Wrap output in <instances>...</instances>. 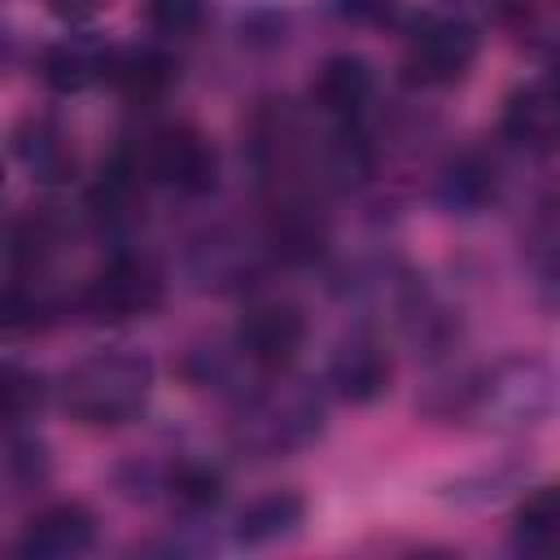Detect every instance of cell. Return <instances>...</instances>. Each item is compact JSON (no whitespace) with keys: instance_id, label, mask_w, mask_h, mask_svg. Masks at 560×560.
Instances as JSON below:
<instances>
[{"instance_id":"6da1fadb","label":"cell","mask_w":560,"mask_h":560,"mask_svg":"<svg viewBox=\"0 0 560 560\" xmlns=\"http://www.w3.org/2000/svg\"><path fill=\"white\" fill-rule=\"evenodd\" d=\"M153 389V363L144 354L127 350H101L83 363H74L61 381V402L79 424H127L136 411H144Z\"/></svg>"},{"instance_id":"7a4b0ae2","label":"cell","mask_w":560,"mask_h":560,"mask_svg":"<svg viewBox=\"0 0 560 560\" xmlns=\"http://www.w3.org/2000/svg\"><path fill=\"white\" fill-rule=\"evenodd\" d=\"M118 162L131 166L144 184H166L179 192H206L214 184V171H219L210 140L184 122H158V127L140 131L118 153Z\"/></svg>"},{"instance_id":"3957f363","label":"cell","mask_w":560,"mask_h":560,"mask_svg":"<svg viewBox=\"0 0 560 560\" xmlns=\"http://www.w3.org/2000/svg\"><path fill=\"white\" fill-rule=\"evenodd\" d=\"M477 61V31L464 18H424L402 52V79L416 88H451Z\"/></svg>"},{"instance_id":"277c9868","label":"cell","mask_w":560,"mask_h":560,"mask_svg":"<svg viewBox=\"0 0 560 560\" xmlns=\"http://www.w3.org/2000/svg\"><path fill=\"white\" fill-rule=\"evenodd\" d=\"M162 293H166V284H162L153 262H144V258H114V262H105L88 280L83 311L92 319H101V324H127V319H140V315L158 311Z\"/></svg>"},{"instance_id":"5b68a950","label":"cell","mask_w":560,"mask_h":560,"mask_svg":"<svg viewBox=\"0 0 560 560\" xmlns=\"http://www.w3.org/2000/svg\"><path fill=\"white\" fill-rule=\"evenodd\" d=\"M306 341V319L293 302H249L236 324V350L258 372H284Z\"/></svg>"},{"instance_id":"8992f818","label":"cell","mask_w":560,"mask_h":560,"mask_svg":"<svg viewBox=\"0 0 560 560\" xmlns=\"http://www.w3.org/2000/svg\"><path fill=\"white\" fill-rule=\"evenodd\" d=\"M92 538H96V521L83 503H48L26 521L18 551L35 560H70V556H83Z\"/></svg>"},{"instance_id":"52a82bcc","label":"cell","mask_w":560,"mask_h":560,"mask_svg":"<svg viewBox=\"0 0 560 560\" xmlns=\"http://www.w3.org/2000/svg\"><path fill=\"white\" fill-rule=\"evenodd\" d=\"M13 149H18L22 166L31 171V179H39V184H66V179H74V166H79L74 140H70V131L57 118H48V114L22 118L18 131H13Z\"/></svg>"},{"instance_id":"ba28073f","label":"cell","mask_w":560,"mask_h":560,"mask_svg":"<svg viewBox=\"0 0 560 560\" xmlns=\"http://www.w3.org/2000/svg\"><path fill=\"white\" fill-rule=\"evenodd\" d=\"M372 92H376L372 66H368L363 57H350V52L328 57L324 70H319V79H315V88H311L315 105H319L328 118H341V122L359 118L363 105L372 101Z\"/></svg>"},{"instance_id":"9c48e42d","label":"cell","mask_w":560,"mask_h":560,"mask_svg":"<svg viewBox=\"0 0 560 560\" xmlns=\"http://www.w3.org/2000/svg\"><path fill=\"white\" fill-rule=\"evenodd\" d=\"M105 79L118 88V96H127L131 105H153L162 101L175 79H179V66L158 52V48H127V52H109V70Z\"/></svg>"},{"instance_id":"30bf717a","label":"cell","mask_w":560,"mask_h":560,"mask_svg":"<svg viewBox=\"0 0 560 560\" xmlns=\"http://www.w3.org/2000/svg\"><path fill=\"white\" fill-rule=\"evenodd\" d=\"M556 92L547 79H534L516 88L503 105V136L525 144V149H547L556 140Z\"/></svg>"},{"instance_id":"8fae6325","label":"cell","mask_w":560,"mask_h":560,"mask_svg":"<svg viewBox=\"0 0 560 560\" xmlns=\"http://www.w3.org/2000/svg\"><path fill=\"white\" fill-rule=\"evenodd\" d=\"M332 385L341 398L350 402H372L385 394L389 385V354L381 350V341L372 337H354L337 350L332 359Z\"/></svg>"},{"instance_id":"7c38bea8","label":"cell","mask_w":560,"mask_h":560,"mask_svg":"<svg viewBox=\"0 0 560 560\" xmlns=\"http://www.w3.org/2000/svg\"><path fill=\"white\" fill-rule=\"evenodd\" d=\"M105 70H109V48L92 39H61V44H48L39 57V79L52 92H83L88 83L105 79Z\"/></svg>"},{"instance_id":"4fadbf2b","label":"cell","mask_w":560,"mask_h":560,"mask_svg":"<svg viewBox=\"0 0 560 560\" xmlns=\"http://www.w3.org/2000/svg\"><path fill=\"white\" fill-rule=\"evenodd\" d=\"M140 210H144V179L114 158V166L88 192V214L96 219V228L122 232V228H131L140 219Z\"/></svg>"},{"instance_id":"5bb4252c","label":"cell","mask_w":560,"mask_h":560,"mask_svg":"<svg viewBox=\"0 0 560 560\" xmlns=\"http://www.w3.org/2000/svg\"><path fill=\"white\" fill-rule=\"evenodd\" d=\"M267 241H271V249H276L284 262H311V258L324 249L328 228H324V219H319L306 201L284 197V201H276V210H271Z\"/></svg>"},{"instance_id":"9a60e30c","label":"cell","mask_w":560,"mask_h":560,"mask_svg":"<svg viewBox=\"0 0 560 560\" xmlns=\"http://www.w3.org/2000/svg\"><path fill=\"white\" fill-rule=\"evenodd\" d=\"M61 241H66L61 223H57L52 214L35 210V214L9 223V232H4V258H9V267H13L18 276L31 280V276H44V271H48V262H52L57 249H61Z\"/></svg>"},{"instance_id":"2e32d148","label":"cell","mask_w":560,"mask_h":560,"mask_svg":"<svg viewBox=\"0 0 560 560\" xmlns=\"http://www.w3.org/2000/svg\"><path fill=\"white\" fill-rule=\"evenodd\" d=\"M302 516H306V508H302V499L298 494H262V499H254L241 516H236V538L245 542V547H267V542H280V538H289L298 525H302Z\"/></svg>"},{"instance_id":"e0dca14e","label":"cell","mask_w":560,"mask_h":560,"mask_svg":"<svg viewBox=\"0 0 560 560\" xmlns=\"http://www.w3.org/2000/svg\"><path fill=\"white\" fill-rule=\"evenodd\" d=\"M556 534H560V494L556 486H538L516 508V542L525 551H551Z\"/></svg>"},{"instance_id":"ac0fdd59","label":"cell","mask_w":560,"mask_h":560,"mask_svg":"<svg viewBox=\"0 0 560 560\" xmlns=\"http://www.w3.org/2000/svg\"><path fill=\"white\" fill-rule=\"evenodd\" d=\"M494 192V166L481 158H464L446 171V201L451 206H481Z\"/></svg>"},{"instance_id":"d6986e66","label":"cell","mask_w":560,"mask_h":560,"mask_svg":"<svg viewBox=\"0 0 560 560\" xmlns=\"http://www.w3.org/2000/svg\"><path fill=\"white\" fill-rule=\"evenodd\" d=\"M149 22L166 39H188L206 26V0H149Z\"/></svg>"},{"instance_id":"ffe728a7","label":"cell","mask_w":560,"mask_h":560,"mask_svg":"<svg viewBox=\"0 0 560 560\" xmlns=\"http://www.w3.org/2000/svg\"><path fill=\"white\" fill-rule=\"evenodd\" d=\"M171 494H175V503H184V508H214L219 494H223V481H219V472H210V468H201V464H184V468L171 477Z\"/></svg>"},{"instance_id":"44dd1931","label":"cell","mask_w":560,"mask_h":560,"mask_svg":"<svg viewBox=\"0 0 560 560\" xmlns=\"http://www.w3.org/2000/svg\"><path fill=\"white\" fill-rule=\"evenodd\" d=\"M44 389H39V376L22 372V368H0V416L9 420H22L39 407Z\"/></svg>"},{"instance_id":"7402d4cb","label":"cell","mask_w":560,"mask_h":560,"mask_svg":"<svg viewBox=\"0 0 560 560\" xmlns=\"http://www.w3.org/2000/svg\"><path fill=\"white\" fill-rule=\"evenodd\" d=\"M44 302L31 298L26 289H0V332L4 328H31L39 319Z\"/></svg>"},{"instance_id":"603a6c76","label":"cell","mask_w":560,"mask_h":560,"mask_svg":"<svg viewBox=\"0 0 560 560\" xmlns=\"http://www.w3.org/2000/svg\"><path fill=\"white\" fill-rule=\"evenodd\" d=\"M337 9H341L350 22H381V18H389L394 0H337Z\"/></svg>"},{"instance_id":"cb8c5ba5","label":"cell","mask_w":560,"mask_h":560,"mask_svg":"<svg viewBox=\"0 0 560 560\" xmlns=\"http://www.w3.org/2000/svg\"><path fill=\"white\" fill-rule=\"evenodd\" d=\"M48 9H52L57 18H70V22H79V18L96 13V9H101V0H48Z\"/></svg>"}]
</instances>
